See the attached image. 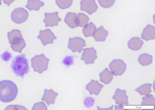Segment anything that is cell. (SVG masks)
Returning <instances> with one entry per match:
<instances>
[{
  "label": "cell",
  "mask_w": 155,
  "mask_h": 110,
  "mask_svg": "<svg viewBox=\"0 0 155 110\" xmlns=\"http://www.w3.org/2000/svg\"><path fill=\"white\" fill-rule=\"evenodd\" d=\"M104 85L99 83L97 80H91L86 85L85 88L88 90L91 95L94 94L98 95L100 93Z\"/></svg>",
  "instance_id": "13"
},
{
  "label": "cell",
  "mask_w": 155,
  "mask_h": 110,
  "mask_svg": "<svg viewBox=\"0 0 155 110\" xmlns=\"http://www.w3.org/2000/svg\"><path fill=\"white\" fill-rule=\"evenodd\" d=\"M65 23L70 28H74L78 26L77 23V14L75 13H68L64 18Z\"/></svg>",
  "instance_id": "18"
},
{
  "label": "cell",
  "mask_w": 155,
  "mask_h": 110,
  "mask_svg": "<svg viewBox=\"0 0 155 110\" xmlns=\"http://www.w3.org/2000/svg\"><path fill=\"white\" fill-rule=\"evenodd\" d=\"M142 101L141 102L142 105H154L155 99L152 94L145 95L142 98Z\"/></svg>",
  "instance_id": "25"
},
{
  "label": "cell",
  "mask_w": 155,
  "mask_h": 110,
  "mask_svg": "<svg viewBox=\"0 0 155 110\" xmlns=\"http://www.w3.org/2000/svg\"><path fill=\"white\" fill-rule=\"evenodd\" d=\"M1 1L2 0H0V5H1L2 4Z\"/></svg>",
  "instance_id": "34"
},
{
  "label": "cell",
  "mask_w": 155,
  "mask_h": 110,
  "mask_svg": "<svg viewBox=\"0 0 155 110\" xmlns=\"http://www.w3.org/2000/svg\"><path fill=\"white\" fill-rule=\"evenodd\" d=\"M108 35V31L105 30L103 26L96 29L93 36L96 41L103 42L105 40Z\"/></svg>",
  "instance_id": "17"
},
{
  "label": "cell",
  "mask_w": 155,
  "mask_h": 110,
  "mask_svg": "<svg viewBox=\"0 0 155 110\" xmlns=\"http://www.w3.org/2000/svg\"><path fill=\"white\" fill-rule=\"evenodd\" d=\"M11 44L12 49L16 52L21 53L22 50L25 47L26 44L22 36L16 37L9 41Z\"/></svg>",
  "instance_id": "12"
},
{
  "label": "cell",
  "mask_w": 155,
  "mask_h": 110,
  "mask_svg": "<svg viewBox=\"0 0 155 110\" xmlns=\"http://www.w3.org/2000/svg\"><path fill=\"white\" fill-rule=\"evenodd\" d=\"M113 74L107 68H106L99 74L100 81L106 84L110 83L113 80Z\"/></svg>",
  "instance_id": "19"
},
{
  "label": "cell",
  "mask_w": 155,
  "mask_h": 110,
  "mask_svg": "<svg viewBox=\"0 0 155 110\" xmlns=\"http://www.w3.org/2000/svg\"><path fill=\"white\" fill-rule=\"evenodd\" d=\"M73 0H55V3L60 8L64 9L70 7Z\"/></svg>",
  "instance_id": "26"
},
{
  "label": "cell",
  "mask_w": 155,
  "mask_h": 110,
  "mask_svg": "<svg viewBox=\"0 0 155 110\" xmlns=\"http://www.w3.org/2000/svg\"><path fill=\"white\" fill-rule=\"evenodd\" d=\"M80 10L89 15L96 12L98 6L95 0H82L80 2Z\"/></svg>",
  "instance_id": "9"
},
{
  "label": "cell",
  "mask_w": 155,
  "mask_h": 110,
  "mask_svg": "<svg viewBox=\"0 0 155 110\" xmlns=\"http://www.w3.org/2000/svg\"><path fill=\"white\" fill-rule=\"evenodd\" d=\"M28 62V60L25 58V55H18L12 60L11 69L16 76L24 78V76L29 72L30 68Z\"/></svg>",
  "instance_id": "2"
},
{
  "label": "cell",
  "mask_w": 155,
  "mask_h": 110,
  "mask_svg": "<svg viewBox=\"0 0 155 110\" xmlns=\"http://www.w3.org/2000/svg\"><path fill=\"white\" fill-rule=\"evenodd\" d=\"M113 74L115 76L122 75L125 71L126 64L120 59H114L109 65Z\"/></svg>",
  "instance_id": "4"
},
{
  "label": "cell",
  "mask_w": 155,
  "mask_h": 110,
  "mask_svg": "<svg viewBox=\"0 0 155 110\" xmlns=\"http://www.w3.org/2000/svg\"><path fill=\"white\" fill-rule=\"evenodd\" d=\"M83 52L82 54L81 60L84 61L86 64L94 63L95 60L97 58V52L92 47L83 49Z\"/></svg>",
  "instance_id": "7"
},
{
  "label": "cell",
  "mask_w": 155,
  "mask_h": 110,
  "mask_svg": "<svg viewBox=\"0 0 155 110\" xmlns=\"http://www.w3.org/2000/svg\"><path fill=\"white\" fill-rule=\"evenodd\" d=\"M18 93L16 85L12 81L4 80L0 81V101L4 102L12 101Z\"/></svg>",
  "instance_id": "1"
},
{
  "label": "cell",
  "mask_w": 155,
  "mask_h": 110,
  "mask_svg": "<svg viewBox=\"0 0 155 110\" xmlns=\"http://www.w3.org/2000/svg\"><path fill=\"white\" fill-rule=\"evenodd\" d=\"M58 93L54 92L53 90H48L45 89L44 94L41 100L45 101L48 105L50 104H54L55 102L56 98Z\"/></svg>",
  "instance_id": "15"
},
{
  "label": "cell",
  "mask_w": 155,
  "mask_h": 110,
  "mask_svg": "<svg viewBox=\"0 0 155 110\" xmlns=\"http://www.w3.org/2000/svg\"><path fill=\"white\" fill-rule=\"evenodd\" d=\"M115 110H122L123 109V105H115Z\"/></svg>",
  "instance_id": "33"
},
{
  "label": "cell",
  "mask_w": 155,
  "mask_h": 110,
  "mask_svg": "<svg viewBox=\"0 0 155 110\" xmlns=\"http://www.w3.org/2000/svg\"><path fill=\"white\" fill-rule=\"evenodd\" d=\"M142 38L146 40H153L155 37V27L151 25H147L143 29L141 35Z\"/></svg>",
  "instance_id": "14"
},
{
  "label": "cell",
  "mask_w": 155,
  "mask_h": 110,
  "mask_svg": "<svg viewBox=\"0 0 155 110\" xmlns=\"http://www.w3.org/2000/svg\"><path fill=\"white\" fill-rule=\"evenodd\" d=\"M49 61L43 54L36 55L31 59V66L35 72L41 74L48 69Z\"/></svg>",
  "instance_id": "3"
},
{
  "label": "cell",
  "mask_w": 155,
  "mask_h": 110,
  "mask_svg": "<svg viewBox=\"0 0 155 110\" xmlns=\"http://www.w3.org/2000/svg\"><path fill=\"white\" fill-rule=\"evenodd\" d=\"M77 57L76 56H66L63 59L61 63L65 65L67 68L72 65L74 63V58Z\"/></svg>",
  "instance_id": "28"
},
{
  "label": "cell",
  "mask_w": 155,
  "mask_h": 110,
  "mask_svg": "<svg viewBox=\"0 0 155 110\" xmlns=\"http://www.w3.org/2000/svg\"><path fill=\"white\" fill-rule=\"evenodd\" d=\"M1 57L5 61H7L12 58L11 54L7 51L1 55Z\"/></svg>",
  "instance_id": "31"
},
{
  "label": "cell",
  "mask_w": 155,
  "mask_h": 110,
  "mask_svg": "<svg viewBox=\"0 0 155 110\" xmlns=\"http://www.w3.org/2000/svg\"><path fill=\"white\" fill-rule=\"evenodd\" d=\"M152 56L146 53L140 54L138 58V61L142 66L150 64L152 62Z\"/></svg>",
  "instance_id": "21"
},
{
  "label": "cell",
  "mask_w": 155,
  "mask_h": 110,
  "mask_svg": "<svg viewBox=\"0 0 155 110\" xmlns=\"http://www.w3.org/2000/svg\"><path fill=\"white\" fill-rule=\"evenodd\" d=\"M45 18L43 22L45 24L46 27L49 26L53 27L57 26L59 22L61 20V19L58 16V12L45 13Z\"/></svg>",
  "instance_id": "10"
},
{
  "label": "cell",
  "mask_w": 155,
  "mask_h": 110,
  "mask_svg": "<svg viewBox=\"0 0 155 110\" xmlns=\"http://www.w3.org/2000/svg\"><path fill=\"white\" fill-rule=\"evenodd\" d=\"M94 99L93 98L87 97L84 99V104L86 107L89 108L94 105Z\"/></svg>",
  "instance_id": "29"
},
{
  "label": "cell",
  "mask_w": 155,
  "mask_h": 110,
  "mask_svg": "<svg viewBox=\"0 0 155 110\" xmlns=\"http://www.w3.org/2000/svg\"><path fill=\"white\" fill-rule=\"evenodd\" d=\"M143 43V41L138 37L131 38L128 41L127 46L130 49L137 51L141 48Z\"/></svg>",
  "instance_id": "16"
},
{
  "label": "cell",
  "mask_w": 155,
  "mask_h": 110,
  "mask_svg": "<svg viewBox=\"0 0 155 110\" xmlns=\"http://www.w3.org/2000/svg\"><path fill=\"white\" fill-rule=\"evenodd\" d=\"M37 38L41 40L44 46L48 44L53 43V40L57 39L54 33L49 29L40 30L39 34L37 36Z\"/></svg>",
  "instance_id": "8"
},
{
  "label": "cell",
  "mask_w": 155,
  "mask_h": 110,
  "mask_svg": "<svg viewBox=\"0 0 155 110\" xmlns=\"http://www.w3.org/2000/svg\"><path fill=\"white\" fill-rule=\"evenodd\" d=\"M152 84L146 83L143 84L137 88L135 90L138 92L141 95H146L149 94L152 91L151 90V87Z\"/></svg>",
  "instance_id": "24"
},
{
  "label": "cell",
  "mask_w": 155,
  "mask_h": 110,
  "mask_svg": "<svg viewBox=\"0 0 155 110\" xmlns=\"http://www.w3.org/2000/svg\"><path fill=\"white\" fill-rule=\"evenodd\" d=\"M112 98L115 101V103L118 105L128 104V97L126 94V91L117 88Z\"/></svg>",
  "instance_id": "11"
},
{
  "label": "cell",
  "mask_w": 155,
  "mask_h": 110,
  "mask_svg": "<svg viewBox=\"0 0 155 110\" xmlns=\"http://www.w3.org/2000/svg\"><path fill=\"white\" fill-rule=\"evenodd\" d=\"M100 5L102 8H108L114 4L115 0H97Z\"/></svg>",
  "instance_id": "27"
},
{
  "label": "cell",
  "mask_w": 155,
  "mask_h": 110,
  "mask_svg": "<svg viewBox=\"0 0 155 110\" xmlns=\"http://www.w3.org/2000/svg\"><path fill=\"white\" fill-rule=\"evenodd\" d=\"M86 46L85 40L80 37H75L69 39L68 47L73 52L80 53Z\"/></svg>",
  "instance_id": "6"
},
{
  "label": "cell",
  "mask_w": 155,
  "mask_h": 110,
  "mask_svg": "<svg viewBox=\"0 0 155 110\" xmlns=\"http://www.w3.org/2000/svg\"><path fill=\"white\" fill-rule=\"evenodd\" d=\"M44 5V2L40 0H28L25 7L30 11H38L40 8Z\"/></svg>",
  "instance_id": "20"
},
{
  "label": "cell",
  "mask_w": 155,
  "mask_h": 110,
  "mask_svg": "<svg viewBox=\"0 0 155 110\" xmlns=\"http://www.w3.org/2000/svg\"><path fill=\"white\" fill-rule=\"evenodd\" d=\"M28 16V11L22 8L15 9L11 14L12 21L17 24H21L26 21Z\"/></svg>",
  "instance_id": "5"
},
{
  "label": "cell",
  "mask_w": 155,
  "mask_h": 110,
  "mask_svg": "<svg viewBox=\"0 0 155 110\" xmlns=\"http://www.w3.org/2000/svg\"><path fill=\"white\" fill-rule=\"evenodd\" d=\"M89 17L86 14L79 13L77 16V23L78 26L84 27L87 24L89 21Z\"/></svg>",
  "instance_id": "22"
},
{
  "label": "cell",
  "mask_w": 155,
  "mask_h": 110,
  "mask_svg": "<svg viewBox=\"0 0 155 110\" xmlns=\"http://www.w3.org/2000/svg\"><path fill=\"white\" fill-rule=\"evenodd\" d=\"M32 110H47V108L43 102H39L35 103L32 109Z\"/></svg>",
  "instance_id": "30"
},
{
  "label": "cell",
  "mask_w": 155,
  "mask_h": 110,
  "mask_svg": "<svg viewBox=\"0 0 155 110\" xmlns=\"http://www.w3.org/2000/svg\"><path fill=\"white\" fill-rule=\"evenodd\" d=\"M96 29V26L92 22H90L82 30L84 36L85 37L93 36Z\"/></svg>",
  "instance_id": "23"
},
{
  "label": "cell",
  "mask_w": 155,
  "mask_h": 110,
  "mask_svg": "<svg viewBox=\"0 0 155 110\" xmlns=\"http://www.w3.org/2000/svg\"><path fill=\"white\" fill-rule=\"evenodd\" d=\"M4 3L7 5L9 6V5L15 0H2Z\"/></svg>",
  "instance_id": "32"
}]
</instances>
